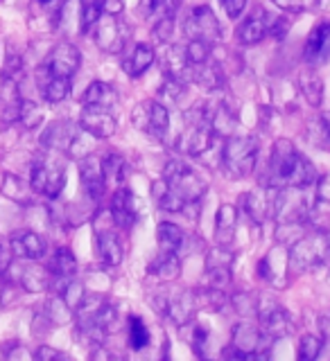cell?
Here are the masks:
<instances>
[{
	"mask_svg": "<svg viewBox=\"0 0 330 361\" xmlns=\"http://www.w3.org/2000/svg\"><path fill=\"white\" fill-rule=\"evenodd\" d=\"M317 183L314 165L294 149V145L281 138L271 147L265 185L271 188H310Z\"/></svg>",
	"mask_w": 330,
	"mask_h": 361,
	"instance_id": "obj_1",
	"label": "cell"
},
{
	"mask_svg": "<svg viewBox=\"0 0 330 361\" xmlns=\"http://www.w3.org/2000/svg\"><path fill=\"white\" fill-rule=\"evenodd\" d=\"M215 138L211 104H197L184 113V129L177 138V149L186 156H201L211 149Z\"/></svg>",
	"mask_w": 330,
	"mask_h": 361,
	"instance_id": "obj_2",
	"label": "cell"
},
{
	"mask_svg": "<svg viewBox=\"0 0 330 361\" xmlns=\"http://www.w3.org/2000/svg\"><path fill=\"white\" fill-rule=\"evenodd\" d=\"M90 140H93V135H90L88 131H84L82 124H75V122H68V120L52 122L41 135V145L45 147V149L61 152V154L73 156V158L90 156V152H93Z\"/></svg>",
	"mask_w": 330,
	"mask_h": 361,
	"instance_id": "obj_3",
	"label": "cell"
},
{
	"mask_svg": "<svg viewBox=\"0 0 330 361\" xmlns=\"http://www.w3.org/2000/svg\"><path fill=\"white\" fill-rule=\"evenodd\" d=\"M328 253H330V235L324 231L310 228V233H303L290 246L288 251L290 274H305V271L319 267L322 262H326Z\"/></svg>",
	"mask_w": 330,
	"mask_h": 361,
	"instance_id": "obj_4",
	"label": "cell"
},
{
	"mask_svg": "<svg viewBox=\"0 0 330 361\" xmlns=\"http://www.w3.org/2000/svg\"><path fill=\"white\" fill-rule=\"evenodd\" d=\"M260 145L254 135H229L222 147V165L233 178H247L254 174Z\"/></svg>",
	"mask_w": 330,
	"mask_h": 361,
	"instance_id": "obj_5",
	"label": "cell"
},
{
	"mask_svg": "<svg viewBox=\"0 0 330 361\" xmlns=\"http://www.w3.org/2000/svg\"><path fill=\"white\" fill-rule=\"evenodd\" d=\"M163 180L186 203L201 201L204 192H206V180H204L188 163H181V161H170L165 165V169H163Z\"/></svg>",
	"mask_w": 330,
	"mask_h": 361,
	"instance_id": "obj_6",
	"label": "cell"
},
{
	"mask_svg": "<svg viewBox=\"0 0 330 361\" xmlns=\"http://www.w3.org/2000/svg\"><path fill=\"white\" fill-rule=\"evenodd\" d=\"M30 188L34 195L45 199H57L66 188V169L52 161H37L32 165Z\"/></svg>",
	"mask_w": 330,
	"mask_h": 361,
	"instance_id": "obj_7",
	"label": "cell"
},
{
	"mask_svg": "<svg viewBox=\"0 0 330 361\" xmlns=\"http://www.w3.org/2000/svg\"><path fill=\"white\" fill-rule=\"evenodd\" d=\"M184 34L188 41H206L215 45L222 39V25L208 5H199L184 20Z\"/></svg>",
	"mask_w": 330,
	"mask_h": 361,
	"instance_id": "obj_8",
	"label": "cell"
},
{
	"mask_svg": "<svg viewBox=\"0 0 330 361\" xmlns=\"http://www.w3.org/2000/svg\"><path fill=\"white\" fill-rule=\"evenodd\" d=\"M134 127L152 138H165L170 129V111L163 102H141L131 113Z\"/></svg>",
	"mask_w": 330,
	"mask_h": 361,
	"instance_id": "obj_9",
	"label": "cell"
},
{
	"mask_svg": "<svg viewBox=\"0 0 330 361\" xmlns=\"http://www.w3.org/2000/svg\"><path fill=\"white\" fill-rule=\"evenodd\" d=\"M258 325L274 341L276 338H285L297 330L290 312L285 307H281L278 302H271L267 298H258Z\"/></svg>",
	"mask_w": 330,
	"mask_h": 361,
	"instance_id": "obj_10",
	"label": "cell"
},
{
	"mask_svg": "<svg viewBox=\"0 0 330 361\" xmlns=\"http://www.w3.org/2000/svg\"><path fill=\"white\" fill-rule=\"evenodd\" d=\"M165 293V307H163V316L170 319L175 325H186L188 321H192V316L199 310L197 302V291L195 289H163Z\"/></svg>",
	"mask_w": 330,
	"mask_h": 361,
	"instance_id": "obj_11",
	"label": "cell"
},
{
	"mask_svg": "<svg viewBox=\"0 0 330 361\" xmlns=\"http://www.w3.org/2000/svg\"><path fill=\"white\" fill-rule=\"evenodd\" d=\"M90 32H93L95 45L102 52H107V54L122 52L124 43H127L122 23L118 20V16H113V14H102L100 20L95 23V27L90 30Z\"/></svg>",
	"mask_w": 330,
	"mask_h": 361,
	"instance_id": "obj_12",
	"label": "cell"
},
{
	"mask_svg": "<svg viewBox=\"0 0 330 361\" xmlns=\"http://www.w3.org/2000/svg\"><path fill=\"white\" fill-rule=\"evenodd\" d=\"M303 59L308 66L317 68L330 59V20H322L310 30L303 45Z\"/></svg>",
	"mask_w": 330,
	"mask_h": 361,
	"instance_id": "obj_13",
	"label": "cell"
},
{
	"mask_svg": "<svg viewBox=\"0 0 330 361\" xmlns=\"http://www.w3.org/2000/svg\"><path fill=\"white\" fill-rule=\"evenodd\" d=\"M79 124L93 138H111L118 129V120L109 109H100L90 104H84L82 116H79Z\"/></svg>",
	"mask_w": 330,
	"mask_h": 361,
	"instance_id": "obj_14",
	"label": "cell"
},
{
	"mask_svg": "<svg viewBox=\"0 0 330 361\" xmlns=\"http://www.w3.org/2000/svg\"><path fill=\"white\" fill-rule=\"evenodd\" d=\"M271 16L265 7H256L252 14H249L240 25L235 30V39L242 45H256L263 41L269 34V25H271Z\"/></svg>",
	"mask_w": 330,
	"mask_h": 361,
	"instance_id": "obj_15",
	"label": "cell"
},
{
	"mask_svg": "<svg viewBox=\"0 0 330 361\" xmlns=\"http://www.w3.org/2000/svg\"><path fill=\"white\" fill-rule=\"evenodd\" d=\"M111 214H113V221H116L118 228L122 231H129L131 226L139 221L141 217V206H139V199L131 190L127 188H120L116 190V195L111 197V206H109Z\"/></svg>",
	"mask_w": 330,
	"mask_h": 361,
	"instance_id": "obj_16",
	"label": "cell"
},
{
	"mask_svg": "<svg viewBox=\"0 0 330 361\" xmlns=\"http://www.w3.org/2000/svg\"><path fill=\"white\" fill-rule=\"evenodd\" d=\"M79 63H82V54H79V50L75 48L71 41L57 43L54 48H52V52L48 54V61H45V66H48V71L52 75L71 77V79L77 73Z\"/></svg>",
	"mask_w": 330,
	"mask_h": 361,
	"instance_id": "obj_17",
	"label": "cell"
},
{
	"mask_svg": "<svg viewBox=\"0 0 330 361\" xmlns=\"http://www.w3.org/2000/svg\"><path fill=\"white\" fill-rule=\"evenodd\" d=\"M156 56H158V63H161V71L165 77L190 82V61H188V52L184 45L163 43L161 54H156Z\"/></svg>",
	"mask_w": 330,
	"mask_h": 361,
	"instance_id": "obj_18",
	"label": "cell"
},
{
	"mask_svg": "<svg viewBox=\"0 0 330 361\" xmlns=\"http://www.w3.org/2000/svg\"><path fill=\"white\" fill-rule=\"evenodd\" d=\"M5 280H9L11 285L25 289L30 293H41V291H48L50 289L52 276H50L48 269H43V267L34 264V262H30V259H28V264H20L18 267V274L14 278L5 276Z\"/></svg>",
	"mask_w": 330,
	"mask_h": 361,
	"instance_id": "obj_19",
	"label": "cell"
},
{
	"mask_svg": "<svg viewBox=\"0 0 330 361\" xmlns=\"http://www.w3.org/2000/svg\"><path fill=\"white\" fill-rule=\"evenodd\" d=\"M11 255L18 259H30V262H39L45 255V240L34 231H16L9 240Z\"/></svg>",
	"mask_w": 330,
	"mask_h": 361,
	"instance_id": "obj_20",
	"label": "cell"
},
{
	"mask_svg": "<svg viewBox=\"0 0 330 361\" xmlns=\"http://www.w3.org/2000/svg\"><path fill=\"white\" fill-rule=\"evenodd\" d=\"M37 84H39L43 99L50 102V104H59V102H64L68 95H71V86H73L71 77L52 75L45 63L37 71Z\"/></svg>",
	"mask_w": 330,
	"mask_h": 361,
	"instance_id": "obj_21",
	"label": "cell"
},
{
	"mask_svg": "<svg viewBox=\"0 0 330 361\" xmlns=\"http://www.w3.org/2000/svg\"><path fill=\"white\" fill-rule=\"evenodd\" d=\"M79 178H82L84 195L93 203H98L102 199V195H105V188H107L105 174H102V165L98 161H93L90 156L79 158Z\"/></svg>",
	"mask_w": 330,
	"mask_h": 361,
	"instance_id": "obj_22",
	"label": "cell"
},
{
	"mask_svg": "<svg viewBox=\"0 0 330 361\" xmlns=\"http://www.w3.org/2000/svg\"><path fill=\"white\" fill-rule=\"evenodd\" d=\"M271 201H274V188L271 185H263L254 192H247L242 195L240 208L252 217L256 224L271 219Z\"/></svg>",
	"mask_w": 330,
	"mask_h": 361,
	"instance_id": "obj_23",
	"label": "cell"
},
{
	"mask_svg": "<svg viewBox=\"0 0 330 361\" xmlns=\"http://www.w3.org/2000/svg\"><path fill=\"white\" fill-rule=\"evenodd\" d=\"M224 77H226L224 66L215 59V54L208 61L190 66V82H195L204 90H211V93L213 90H220L224 86Z\"/></svg>",
	"mask_w": 330,
	"mask_h": 361,
	"instance_id": "obj_24",
	"label": "cell"
},
{
	"mask_svg": "<svg viewBox=\"0 0 330 361\" xmlns=\"http://www.w3.org/2000/svg\"><path fill=\"white\" fill-rule=\"evenodd\" d=\"M20 104H23V97L18 90V79L5 75L3 86H0V120H3V124L9 127V124L18 122Z\"/></svg>",
	"mask_w": 330,
	"mask_h": 361,
	"instance_id": "obj_25",
	"label": "cell"
},
{
	"mask_svg": "<svg viewBox=\"0 0 330 361\" xmlns=\"http://www.w3.org/2000/svg\"><path fill=\"white\" fill-rule=\"evenodd\" d=\"M50 276H52V282H50V289L59 285V289H57V293H59L68 282H71L75 278V271H77V259L75 255L68 251V248H57L52 259H50Z\"/></svg>",
	"mask_w": 330,
	"mask_h": 361,
	"instance_id": "obj_26",
	"label": "cell"
},
{
	"mask_svg": "<svg viewBox=\"0 0 330 361\" xmlns=\"http://www.w3.org/2000/svg\"><path fill=\"white\" fill-rule=\"evenodd\" d=\"M237 217H240V210L233 203H222L218 208V212H215V240H218V244L229 246L235 240Z\"/></svg>",
	"mask_w": 330,
	"mask_h": 361,
	"instance_id": "obj_27",
	"label": "cell"
},
{
	"mask_svg": "<svg viewBox=\"0 0 330 361\" xmlns=\"http://www.w3.org/2000/svg\"><path fill=\"white\" fill-rule=\"evenodd\" d=\"M95 244H98V253L102 257V262L107 267H118L122 262V242L120 237L113 233V228H102L95 231Z\"/></svg>",
	"mask_w": 330,
	"mask_h": 361,
	"instance_id": "obj_28",
	"label": "cell"
},
{
	"mask_svg": "<svg viewBox=\"0 0 330 361\" xmlns=\"http://www.w3.org/2000/svg\"><path fill=\"white\" fill-rule=\"evenodd\" d=\"M154 61H156V52H154L152 45L139 43L129 52L127 59L122 61V68H124V73H127L129 77H141L143 73H147V68H150Z\"/></svg>",
	"mask_w": 330,
	"mask_h": 361,
	"instance_id": "obj_29",
	"label": "cell"
},
{
	"mask_svg": "<svg viewBox=\"0 0 330 361\" xmlns=\"http://www.w3.org/2000/svg\"><path fill=\"white\" fill-rule=\"evenodd\" d=\"M150 276L158 278L161 282H172L179 278V271H181V262H179V255L172 251H161L150 264Z\"/></svg>",
	"mask_w": 330,
	"mask_h": 361,
	"instance_id": "obj_30",
	"label": "cell"
},
{
	"mask_svg": "<svg viewBox=\"0 0 330 361\" xmlns=\"http://www.w3.org/2000/svg\"><path fill=\"white\" fill-rule=\"evenodd\" d=\"M84 104L113 111L118 106V93H116V88L107 82H93L84 93Z\"/></svg>",
	"mask_w": 330,
	"mask_h": 361,
	"instance_id": "obj_31",
	"label": "cell"
},
{
	"mask_svg": "<svg viewBox=\"0 0 330 361\" xmlns=\"http://www.w3.org/2000/svg\"><path fill=\"white\" fill-rule=\"evenodd\" d=\"M211 120H213V131H215V135H224V138L233 135V131L237 127L235 111L229 104H224V102H220V104H215L211 109Z\"/></svg>",
	"mask_w": 330,
	"mask_h": 361,
	"instance_id": "obj_32",
	"label": "cell"
},
{
	"mask_svg": "<svg viewBox=\"0 0 330 361\" xmlns=\"http://www.w3.org/2000/svg\"><path fill=\"white\" fill-rule=\"evenodd\" d=\"M299 88H301L305 102H308L312 109L322 106V102H324V82L314 71H303L299 75Z\"/></svg>",
	"mask_w": 330,
	"mask_h": 361,
	"instance_id": "obj_33",
	"label": "cell"
},
{
	"mask_svg": "<svg viewBox=\"0 0 330 361\" xmlns=\"http://www.w3.org/2000/svg\"><path fill=\"white\" fill-rule=\"evenodd\" d=\"M152 195H154V199L158 203V208L165 210V212H184L186 206H188V203L181 199L163 178L156 180V183L152 185Z\"/></svg>",
	"mask_w": 330,
	"mask_h": 361,
	"instance_id": "obj_34",
	"label": "cell"
},
{
	"mask_svg": "<svg viewBox=\"0 0 330 361\" xmlns=\"http://www.w3.org/2000/svg\"><path fill=\"white\" fill-rule=\"evenodd\" d=\"M156 240H158V248H161V251L179 253V248L184 246L186 235H184V231H181L177 224L161 221V224H158V228H156Z\"/></svg>",
	"mask_w": 330,
	"mask_h": 361,
	"instance_id": "obj_35",
	"label": "cell"
},
{
	"mask_svg": "<svg viewBox=\"0 0 330 361\" xmlns=\"http://www.w3.org/2000/svg\"><path fill=\"white\" fill-rule=\"evenodd\" d=\"M181 336H184L186 341L190 343L192 353H195L197 357H206V348H208V341H211V332H208L206 325L188 321L184 325V330H181Z\"/></svg>",
	"mask_w": 330,
	"mask_h": 361,
	"instance_id": "obj_36",
	"label": "cell"
},
{
	"mask_svg": "<svg viewBox=\"0 0 330 361\" xmlns=\"http://www.w3.org/2000/svg\"><path fill=\"white\" fill-rule=\"evenodd\" d=\"M100 165H102V174H105L107 183L120 185L124 176H127V161H124L120 154H107L100 161Z\"/></svg>",
	"mask_w": 330,
	"mask_h": 361,
	"instance_id": "obj_37",
	"label": "cell"
},
{
	"mask_svg": "<svg viewBox=\"0 0 330 361\" xmlns=\"http://www.w3.org/2000/svg\"><path fill=\"white\" fill-rule=\"evenodd\" d=\"M43 314L48 316V319L52 321V325H68L73 319H75V312L68 307L66 300L57 293V296H52L48 302H45V307H43Z\"/></svg>",
	"mask_w": 330,
	"mask_h": 361,
	"instance_id": "obj_38",
	"label": "cell"
},
{
	"mask_svg": "<svg viewBox=\"0 0 330 361\" xmlns=\"http://www.w3.org/2000/svg\"><path fill=\"white\" fill-rule=\"evenodd\" d=\"M127 343L131 350H143L150 345V330L141 316H131L127 321Z\"/></svg>",
	"mask_w": 330,
	"mask_h": 361,
	"instance_id": "obj_39",
	"label": "cell"
},
{
	"mask_svg": "<svg viewBox=\"0 0 330 361\" xmlns=\"http://www.w3.org/2000/svg\"><path fill=\"white\" fill-rule=\"evenodd\" d=\"M229 302L233 305L237 316H242V319H258V296H254V293L237 291L229 298Z\"/></svg>",
	"mask_w": 330,
	"mask_h": 361,
	"instance_id": "obj_40",
	"label": "cell"
},
{
	"mask_svg": "<svg viewBox=\"0 0 330 361\" xmlns=\"http://www.w3.org/2000/svg\"><path fill=\"white\" fill-rule=\"evenodd\" d=\"M18 122H20V127L23 129H39L41 124H43V111L34 104V102L30 99H23V104H20V116H18Z\"/></svg>",
	"mask_w": 330,
	"mask_h": 361,
	"instance_id": "obj_41",
	"label": "cell"
},
{
	"mask_svg": "<svg viewBox=\"0 0 330 361\" xmlns=\"http://www.w3.org/2000/svg\"><path fill=\"white\" fill-rule=\"evenodd\" d=\"M233 262H235V255L222 244H218L206 253V271H211V269H231Z\"/></svg>",
	"mask_w": 330,
	"mask_h": 361,
	"instance_id": "obj_42",
	"label": "cell"
},
{
	"mask_svg": "<svg viewBox=\"0 0 330 361\" xmlns=\"http://www.w3.org/2000/svg\"><path fill=\"white\" fill-rule=\"evenodd\" d=\"M3 195L11 201H18V203H28L30 195H28V188L23 185V180L14 174H7L3 180Z\"/></svg>",
	"mask_w": 330,
	"mask_h": 361,
	"instance_id": "obj_43",
	"label": "cell"
},
{
	"mask_svg": "<svg viewBox=\"0 0 330 361\" xmlns=\"http://www.w3.org/2000/svg\"><path fill=\"white\" fill-rule=\"evenodd\" d=\"M59 296L66 300L68 307H71V310L75 312V310L79 307V305L84 302V298H86V289H84L82 282H77V280L73 278V280L68 282V285L59 291Z\"/></svg>",
	"mask_w": 330,
	"mask_h": 361,
	"instance_id": "obj_44",
	"label": "cell"
},
{
	"mask_svg": "<svg viewBox=\"0 0 330 361\" xmlns=\"http://www.w3.org/2000/svg\"><path fill=\"white\" fill-rule=\"evenodd\" d=\"M186 84L184 79H172V77H165V82L161 86V90H158V95H161L163 99V104H172V102H177L181 95L186 93Z\"/></svg>",
	"mask_w": 330,
	"mask_h": 361,
	"instance_id": "obj_45",
	"label": "cell"
},
{
	"mask_svg": "<svg viewBox=\"0 0 330 361\" xmlns=\"http://www.w3.org/2000/svg\"><path fill=\"white\" fill-rule=\"evenodd\" d=\"M324 338H319V336H312V334H308V336H303L301 338V343H299V359H303V361H312V359H317L322 355V350H324Z\"/></svg>",
	"mask_w": 330,
	"mask_h": 361,
	"instance_id": "obj_46",
	"label": "cell"
},
{
	"mask_svg": "<svg viewBox=\"0 0 330 361\" xmlns=\"http://www.w3.org/2000/svg\"><path fill=\"white\" fill-rule=\"evenodd\" d=\"M186 52H188V61H190V66L204 63V61H208L211 56H213V45L206 43V41H188Z\"/></svg>",
	"mask_w": 330,
	"mask_h": 361,
	"instance_id": "obj_47",
	"label": "cell"
},
{
	"mask_svg": "<svg viewBox=\"0 0 330 361\" xmlns=\"http://www.w3.org/2000/svg\"><path fill=\"white\" fill-rule=\"evenodd\" d=\"M278 9L288 11V14H301V11H310L324 5V0H271Z\"/></svg>",
	"mask_w": 330,
	"mask_h": 361,
	"instance_id": "obj_48",
	"label": "cell"
},
{
	"mask_svg": "<svg viewBox=\"0 0 330 361\" xmlns=\"http://www.w3.org/2000/svg\"><path fill=\"white\" fill-rule=\"evenodd\" d=\"M172 32H175V16L165 14V16L156 18L152 34H154V39L158 43H170V39H172Z\"/></svg>",
	"mask_w": 330,
	"mask_h": 361,
	"instance_id": "obj_49",
	"label": "cell"
},
{
	"mask_svg": "<svg viewBox=\"0 0 330 361\" xmlns=\"http://www.w3.org/2000/svg\"><path fill=\"white\" fill-rule=\"evenodd\" d=\"M100 16H102V7H100V3L98 0H90V3H84V7H82V32H90L95 27V23L100 20Z\"/></svg>",
	"mask_w": 330,
	"mask_h": 361,
	"instance_id": "obj_50",
	"label": "cell"
},
{
	"mask_svg": "<svg viewBox=\"0 0 330 361\" xmlns=\"http://www.w3.org/2000/svg\"><path fill=\"white\" fill-rule=\"evenodd\" d=\"M206 274H208V287H215V289L231 287V269H211Z\"/></svg>",
	"mask_w": 330,
	"mask_h": 361,
	"instance_id": "obj_51",
	"label": "cell"
},
{
	"mask_svg": "<svg viewBox=\"0 0 330 361\" xmlns=\"http://www.w3.org/2000/svg\"><path fill=\"white\" fill-rule=\"evenodd\" d=\"M0 353H3L5 359H11V361H16V359H32L34 357L25 345H20L16 341H9L3 350H0Z\"/></svg>",
	"mask_w": 330,
	"mask_h": 361,
	"instance_id": "obj_52",
	"label": "cell"
},
{
	"mask_svg": "<svg viewBox=\"0 0 330 361\" xmlns=\"http://www.w3.org/2000/svg\"><path fill=\"white\" fill-rule=\"evenodd\" d=\"M222 3V7H224V11H226V16L229 18H233V20H237L242 16V11L247 9V3L249 0H220Z\"/></svg>",
	"mask_w": 330,
	"mask_h": 361,
	"instance_id": "obj_53",
	"label": "cell"
},
{
	"mask_svg": "<svg viewBox=\"0 0 330 361\" xmlns=\"http://www.w3.org/2000/svg\"><path fill=\"white\" fill-rule=\"evenodd\" d=\"M288 30H290V20H288L285 16H274V18H271L269 34H271V37H274V39L283 41V39H285Z\"/></svg>",
	"mask_w": 330,
	"mask_h": 361,
	"instance_id": "obj_54",
	"label": "cell"
},
{
	"mask_svg": "<svg viewBox=\"0 0 330 361\" xmlns=\"http://www.w3.org/2000/svg\"><path fill=\"white\" fill-rule=\"evenodd\" d=\"M260 122H263L265 131L276 129V124H278V113H276V109H269V106L260 109Z\"/></svg>",
	"mask_w": 330,
	"mask_h": 361,
	"instance_id": "obj_55",
	"label": "cell"
},
{
	"mask_svg": "<svg viewBox=\"0 0 330 361\" xmlns=\"http://www.w3.org/2000/svg\"><path fill=\"white\" fill-rule=\"evenodd\" d=\"M100 7H102V14H113V16H120L124 3L122 0H98Z\"/></svg>",
	"mask_w": 330,
	"mask_h": 361,
	"instance_id": "obj_56",
	"label": "cell"
},
{
	"mask_svg": "<svg viewBox=\"0 0 330 361\" xmlns=\"http://www.w3.org/2000/svg\"><path fill=\"white\" fill-rule=\"evenodd\" d=\"M34 357L41 359V361H48V359H66L64 353H59V350H54L50 345H39V350L34 353Z\"/></svg>",
	"mask_w": 330,
	"mask_h": 361,
	"instance_id": "obj_57",
	"label": "cell"
},
{
	"mask_svg": "<svg viewBox=\"0 0 330 361\" xmlns=\"http://www.w3.org/2000/svg\"><path fill=\"white\" fill-rule=\"evenodd\" d=\"M317 190H314V197L322 199V201H330V174H326L322 180H317Z\"/></svg>",
	"mask_w": 330,
	"mask_h": 361,
	"instance_id": "obj_58",
	"label": "cell"
},
{
	"mask_svg": "<svg viewBox=\"0 0 330 361\" xmlns=\"http://www.w3.org/2000/svg\"><path fill=\"white\" fill-rule=\"evenodd\" d=\"M319 327H322V334H324V343L330 345V314L322 316L319 319Z\"/></svg>",
	"mask_w": 330,
	"mask_h": 361,
	"instance_id": "obj_59",
	"label": "cell"
},
{
	"mask_svg": "<svg viewBox=\"0 0 330 361\" xmlns=\"http://www.w3.org/2000/svg\"><path fill=\"white\" fill-rule=\"evenodd\" d=\"M37 3H39L41 7H54L57 3H59V0H37Z\"/></svg>",
	"mask_w": 330,
	"mask_h": 361,
	"instance_id": "obj_60",
	"label": "cell"
}]
</instances>
